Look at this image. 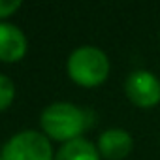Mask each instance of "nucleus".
Masks as SVG:
<instances>
[{
  "label": "nucleus",
  "instance_id": "f03ea898",
  "mask_svg": "<svg viewBox=\"0 0 160 160\" xmlns=\"http://www.w3.org/2000/svg\"><path fill=\"white\" fill-rule=\"evenodd\" d=\"M66 70L73 83L81 87H98L109 75V58L102 49L83 45L68 57Z\"/></svg>",
  "mask_w": 160,
  "mask_h": 160
},
{
  "label": "nucleus",
  "instance_id": "9d476101",
  "mask_svg": "<svg viewBox=\"0 0 160 160\" xmlns=\"http://www.w3.org/2000/svg\"><path fill=\"white\" fill-rule=\"evenodd\" d=\"M0 160H2V158H0Z\"/></svg>",
  "mask_w": 160,
  "mask_h": 160
},
{
  "label": "nucleus",
  "instance_id": "423d86ee",
  "mask_svg": "<svg viewBox=\"0 0 160 160\" xmlns=\"http://www.w3.org/2000/svg\"><path fill=\"white\" fill-rule=\"evenodd\" d=\"M27 53L25 34L10 23H0V60L17 62Z\"/></svg>",
  "mask_w": 160,
  "mask_h": 160
},
{
  "label": "nucleus",
  "instance_id": "f257e3e1",
  "mask_svg": "<svg viewBox=\"0 0 160 160\" xmlns=\"http://www.w3.org/2000/svg\"><path fill=\"white\" fill-rule=\"evenodd\" d=\"M91 113L70 102H55L42 113L43 132L57 141H73L91 126Z\"/></svg>",
  "mask_w": 160,
  "mask_h": 160
},
{
  "label": "nucleus",
  "instance_id": "39448f33",
  "mask_svg": "<svg viewBox=\"0 0 160 160\" xmlns=\"http://www.w3.org/2000/svg\"><path fill=\"white\" fill-rule=\"evenodd\" d=\"M96 149H98L100 156H104L108 160H122L132 152L134 138L130 136V132H126L122 128H109L100 134Z\"/></svg>",
  "mask_w": 160,
  "mask_h": 160
},
{
  "label": "nucleus",
  "instance_id": "6e6552de",
  "mask_svg": "<svg viewBox=\"0 0 160 160\" xmlns=\"http://www.w3.org/2000/svg\"><path fill=\"white\" fill-rule=\"evenodd\" d=\"M13 96H15V87L12 79L0 73V111L6 109L13 102Z\"/></svg>",
  "mask_w": 160,
  "mask_h": 160
},
{
  "label": "nucleus",
  "instance_id": "20e7f679",
  "mask_svg": "<svg viewBox=\"0 0 160 160\" xmlns=\"http://www.w3.org/2000/svg\"><path fill=\"white\" fill-rule=\"evenodd\" d=\"M124 92L136 108H156L160 104V79L149 70H134L124 81Z\"/></svg>",
  "mask_w": 160,
  "mask_h": 160
},
{
  "label": "nucleus",
  "instance_id": "1a4fd4ad",
  "mask_svg": "<svg viewBox=\"0 0 160 160\" xmlns=\"http://www.w3.org/2000/svg\"><path fill=\"white\" fill-rule=\"evenodd\" d=\"M21 8L19 0H0V19L12 15L13 12H17Z\"/></svg>",
  "mask_w": 160,
  "mask_h": 160
},
{
  "label": "nucleus",
  "instance_id": "7ed1b4c3",
  "mask_svg": "<svg viewBox=\"0 0 160 160\" xmlns=\"http://www.w3.org/2000/svg\"><path fill=\"white\" fill-rule=\"evenodd\" d=\"M2 160H53V149L43 134L25 130L4 145Z\"/></svg>",
  "mask_w": 160,
  "mask_h": 160
},
{
  "label": "nucleus",
  "instance_id": "0eeeda50",
  "mask_svg": "<svg viewBox=\"0 0 160 160\" xmlns=\"http://www.w3.org/2000/svg\"><path fill=\"white\" fill-rule=\"evenodd\" d=\"M55 160H100V152L96 149V145H92L89 139L77 138L73 141L64 143Z\"/></svg>",
  "mask_w": 160,
  "mask_h": 160
}]
</instances>
